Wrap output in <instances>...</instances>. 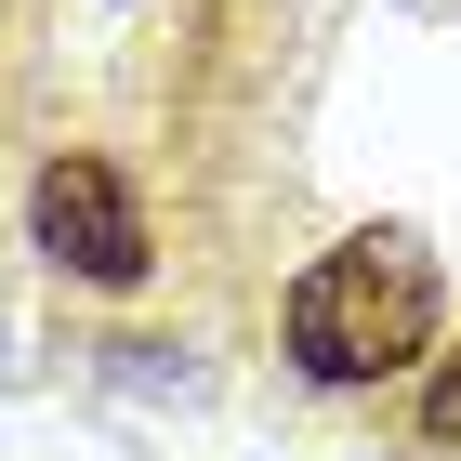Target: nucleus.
Instances as JSON below:
<instances>
[{
    "instance_id": "obj_1",
    "label": "nucleus",
    "mask_w": 461,
    "mask_h": 461,
    "mask_svg": "<svg viewBox=\"0 0 461 461\" xmlns=\"http://www.w3.org/2000/svg\"><path fill=\"white\" fill-rule=\"evenodd\" d=\"M435 317H448L435 250L409 238V224H356V238H330L317 264L290 277L277 343H290V369L317 395H369V383H395V369L435 356Z\"/></svg>"
},
{
    "instance_id": "obj_2",
    "label": "nucleus",
    "mask_w": 461,
    "mask_h": 461,
    "mask_svg": "<svg viewBox=\"0 0 461 461\" xmlns=\"http://www.w3.org/2000/svg\"><path fill=\"white\" fill-rule=\"evenodd\" d=\"M27 250H40L67 290H106V303L158 277V224H145L132 172L93 158V145H53V158L27 172Z\"/></svg>"
},
{
    "instance_id": "obj_3",
    "label": "nucleus",
    "mask_w": 461,
    "mask_h": 461,
    "mask_svg": "<svg viewBox=\"0 0 461 461\" xmlns=\"http://www.w3.org/2000/svg\"><path fill=\"white\" fill-rule=\"evenodd\" d=\"M422 435H435V448H461V343L422 356Z\"/></svg>"
}]
</instances>
